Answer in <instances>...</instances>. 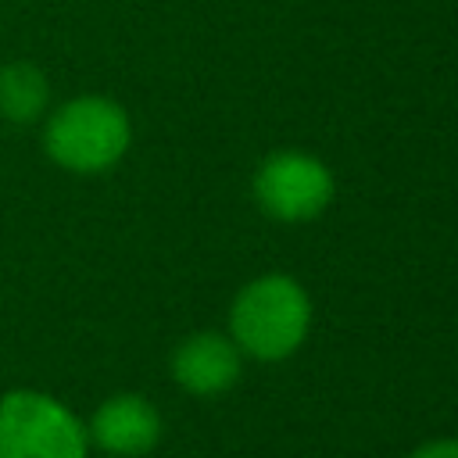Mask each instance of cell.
<instances>
[{
    "mask_svg": "<svg viewBox=\"0 0 458 458\" xmlns=\"http://www.w3.org/2000/svg\"><path fill=\"white\" fill-rule=\"evenodd\" d=\"M132 140L129 114L118 100L100 93H82L64 100L43 125V150L54 165L93 175L114 168Z\"/></svg>",
    "mask_w": 458,
    "mask_h": 458,
    "instance_id": "cell-1",
    "label": "cell"
},
{
    "mask_svg": "<svg viewBox=\"0 0 458 458\" xmlns=\"http://www.w3.org/2000/svg\"><path fill=\"white\" fill-rule=\"evenodd\" d=\"M311 326V301L290 276H261L247 283L229 311V333L240 351L258 361H279L293 354Z\"/></svg>",
    "mask_w": 458,
    "mask_h": 458,
    "instance_id": "cell-2",
    "label": "cell"
},
{
    "mask_svg": "<svg viewBox=\"0 0 458 458\" xmlns=\"http://www.w3.org/2000/svg\"><path fill=\"white\" fill-rule=\"evenodd\" d=\"M86 422L43 390L0 397V458H86Z\"/></svg>",
    "mask_w": 458,
    "mask_h": 458,
    "instance_id": "cell-3",
    "label": "cell"
},
{
    "mask_svg": "<svg viewBox=\"0 0 458 458\" xmlns=\"http://www.w3.org/2000/svg\"><path fill=\"white\" fill-rule=\"evenodd\" d=\"M254 197L279 222H311L333 200V175L315 154L276 150L254 175Z\"/></svg>",
    "mask_w": 458,
    "mask_h": 458,
    "instance_id": "cell-4",
    "label": "cell"
},
{
    "mask_svg": "<svg viewBox=\"0 0 458 458\" xmlns=\"http://www.w3.org/2000/svg\"><path fill=\"white\" fill-rule=\"evenodd\" d=\"M86 433L89 444H97L107 454L140 458L154 451V444L161 440V415L140 394H114L93 411Z\"/></svg>",
    "mask_w": 458,
    "mask_h": 458,
    "instance_id": "cell-5",
    "label": "cell"
},
{
    "mask_svg": "<svg viewBox=\"0 0 458 458\" xmlns=\"http://www.w3.org/2000/svg\"><path fill=\"white\" fill-rule=\"evenodd\" d=\"M172 376L186 394H225L240 379V347L222 333H193L175 347Z\"/></svg>",
    "mask_w": 458,
    "mask_h": 458,
    "instance_id": "cell-6",
    "label": "cell"
},
{
    "mask_svg": "<svg viewBox=\"0 0 458 458\" xmlns=\"http://www.w3.org/2000/svg\"><path fill=\"white\" fill-rule=\"evenodd\" d=\"M50 104V82L39 64L11 61L0 68V114L14 125H29L43 118Z\"/></svg>",
    "mask_w": 458,
    "mask_h": 458,
    "instance_id": "cell-7",
    "label": "cell"
},
{
    "mask_svg": "<svg viewBox=\"0 0 458 458\" xmlns=\"http://www.w3.org/2000/svg\"><path fill=\"white\" fill-rule=\"evenodd\" d=\"M408 458H458V440H429Z\"/></svg>",
    "mask_w": 458,
    "mask_h": 458,
    "instance_id": "cell-8",
    "label": "cell"
}]
</instances>
